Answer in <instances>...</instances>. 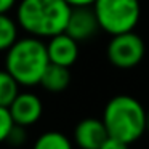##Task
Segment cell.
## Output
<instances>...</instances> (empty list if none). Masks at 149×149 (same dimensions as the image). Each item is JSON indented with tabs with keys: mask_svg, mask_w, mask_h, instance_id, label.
Returning <instances> with one entry per match:
<instances>
[{
	"mask_svg": "<svg viewBox=\"0 0 149 149\" xmlns=\"http://www.w3.org/2000/svg\"><path fill=\"white\" fill-rule=\"evenodd\" d=\"M71 8L64 0H19L16 3L18 27L27 36L50 39L64 32Z\"/></svg>",
	"mask_w": 149,
	"mask_h": 149,
	"instance_id": "6da1fadb",
	"label": "cell"
},
{
	"mask_svg": "<svg viewBox=\"0 0 149 149\" xmlns=\"http://www.w3.org/2000/svg\"><path fill=\"white\" fill-rule=\"evenodd\" d=\"M48 64L47 43L32 36L18 39L5 52V69L21 87L39 85Z\"/></svg>",
	"mask_w": 149,
	"mask_h": 149,
	"instance_id": "7a4b0ae2",
	"label": "cell"
},
{
	"mask_svg": "<svg viewBox=\"0 0 149 149\" xmlns=\"http://www.w3.org/2000/svg\"><path fill=\"white\" fill-rule=\"evenodd\" d=\"M146 112L136 98L117 95L106 103L101 120L111 138L132 144L146 132Z\"/></svg>",
	"mask_w": 149,
	"mask_h": 149,
	"instance_id": "3957f363",
	"label": "cell"
},
{
	"mask_svg": "<svg viewBox=\"0 0 149 149\" xmlns=\"http://www.w3.org/2000/svg\"><path fill=\"white\" fill-rule=\"evenodd\" d=\"M91 7L100 29L109 36L133 31L141 16L139 0H95Z\"/></svg>",
	"mask_w": 149,
	"mask_h": 149,
	"instance_id": "277c9868",
	"label": "cell"
},
{
	"mask_svg": "<svg viewBox=\"0 0 149 149\" xmlns=\"http://www.w3.org/2000/svg\"><path fill=\"white\" fill-rule=\"evenodd\" d=\"M146 53L144 40L133 31L112 36L106 48L109 63L117 69H133L143 61Z\"/></svg>",
	"mask_w": 149,
	"mask_h": 149,
	"instance_id": "5b68a950",
	"label": "cell"
},
{
	"mask_svg": "<svg viewBox=\"0 0 149 149\" xmlns=\"http://www.w3.org/2000/svg\"><path fill=\"white\" fill-rule=\"evenodd\" d=\"M98 31H100V24H98V18L95 15L93 7L71 8L68 24H66V29H64V32L69 37H72L75 42L80 43L95 37Z\"/></svg>",
	"mask_w": 149,
	"mask_h": 149,
	"instance_id": "8992f818",
	"label": "cell"
},
{
	"mask_svg": "<svg viewBox=\"0 0 149 149\" xmlns=\"http://www.w3.org/2000/svg\"><path fill=\"white\" fill-rule=\"evenodd\" d=\"M11 119L16 125L31 127L40 120L43 114L42 100L32 91H19L13 103L8 106Z\"/></svg>",
	"mask_w": 149,
	"mask_h": 149,
	"instance_id": "52a82bcc",
	"label": "cell"
},
{
	"mask_svg": "<svg viewBox=\"0 0 149 149\" xmlns=\"http://www.w3.org/2000/svg\"><path fill=\"white\" fill-rule=\"evenodd\" d=\"M47 55L52 64L71 68L79 58V42H75L66 32L56 34L47 42Z\"/></svg>",
	"mask_w": 149,
	"mask_h": 149,
	"instance_id": "ba28073f",
	"label": "cell"
},
{
	"mask_svg": "<svg viewBox=\"0 0 149 149\" xmlns=\"http://www.w3.org/2000/svg\"><path fill=\"white\" fill-rule=\"evenodd\" d=\"M107 136V130L101 119L88 117L80 120L74 128V143L80 149H100Z\"/></svg>",
	"mask_w": 149,
	"mask_h": 149,
	"instance_id": "9c48e42d",
	"label": "cell"
},
{
	"mask_svg": "<svg viewBox=\"0 0 149 149\" xmlns=\"http://www.w3.org/2000/svg\"><path fill=\"white\" fill-rule=\"evenodd\" d=\"M71 84V71L69 68L58 64H52L50 63L47 66L45 72H43L40 84L43 90L50 91V93H63Z\"/></svg>",
	"mask_w": 149,
	"mask_h": 149,
	"instance_id": "30bf717a",
	"label": "cell"
},
{
	"mask_svg": "<svg viewBox=\"0 0 149 149\" xmlns=\"http://www.w3.org/2000/svg\"><path fill=\"white\" fill-rule=\"evenodd\" d=\"M32 149H74L72 141L61 132H45L34 141Z\"/></svg>",
	"mask_w": 149,
	"mask_h": 149,
	"instance_id": "8fae6325",
	"label": "cell"
},
{
	"mask_svg": "<svg viewBox=\"0 0 149 149\" xmlns=\"http://www.w3.org/2000/svg\"><path fill=\"white\" fill-rule=\"evenodd\" d=\"M21 85L11 77L7 69H0V106L8 107L19 93Z\"/></svg>",
	"mask_w": 149,
	"mask_h": 149,
	"instance_id": "7c38bea8",
	"label": "cell"
},
{
	"mask_svg": "<svg viewBox=\"0 0 149 149\" xmlns=\"http://www.w3.org/2000/svg\"><path fill=\"white\" fill-rule=\"evenodd\" d=\"M18 37V23L10 15H0V52H7Z\"/></svg>",
	"mask_w": 149,
	"mask_h": 149,
	"instance_id": "4fadbf2b",
	"label": "cell"
},
{
	"mask_svg": "<svg viewBox=\"0 0 149 149\" xmlns=\"http://www.w3.org/2000/svg\"><path fill=\"white\" fill-rule=\"evenodd\" d=\"M26 139H27V128L15 123V125L11 127L5 143L10 144V146H15V148H19V146H23L24 143H26Z\"/></svg>",
	"mask_w": 149,
	"mask_h": 149,
	"instance_id": "5bb4252c",
	"label": "cell"
},
{
	"mask_svg": "<svg viewBox=\"0 0 149 149\" xmlns=\"http://www.w3.org/2000/svg\"><path fill=\"white\" fill-rule=\"evenodd\" d=\"M13 125H15V122L11 119V114L8 111V107L0 106V143H5V139H7V136Z\"/></svg>",
	"mask_w": 149,
	"mask_h": 149,
	"instance_id": "9a60e30c",
	"label": "cell"
},
{
	"mask_svg": "<svg viewBox=\"0 0 149 149\" xmlns=\"http://www.w3.org/2000/svg\"><path fill=\"white\" fill-rule=\"evenodd\" d=\"M130 144H127V143L123 141H119V139L116 138H111V136H107L106 141L101 144L100 149H128Z\"/></svg>",
	"mask_w": 149,
	"mask_h": 149,
	"instance_id": "2e32d148",
	"label": "cell"
},
{
	"mask_svg": "<svg viewBox=\"0 0 149 149\" xmlns=\"http://www.w3.org/2000/svg\"><path fill=\"white\" fill-rule=\"evenodd\" d=\"M18 0H0V15H7L16 7Z\"/></svg>",
	"mask_w": 149,
	"mask_h": 149,
	"instance_id": "e0dca14e",
	"label": "cell"
},
{
	"mask_svg": "<svg viewBox=\"0 0 149 149\" xmlns=\"http://www.w3.org/2000/svg\"><path fill=\"white\" fill-rule=\"evenodd\" d=\"M71 7H91L95 3V0H64Z\"/></svg>",
	"mask_w": 149,
	"mask_h": 149,
	"instance_id": "ac0fdd59",
	"label": "cell"
},
{
	"mask_svg": "<svg viewBox=\"0 0 149 149\" xmlns=\"http://www.w3.org/2000/svg\"><path fill=\"white\" fill-rule=\"evenodd\" d=\"M146 130L149 132V111L146 112Z\"/></svg>",
	"mask_w": 149,
	"mask_h": 149,
	"instance_id": "d6986e66",
	"label": "cell"
}]
</instances>
